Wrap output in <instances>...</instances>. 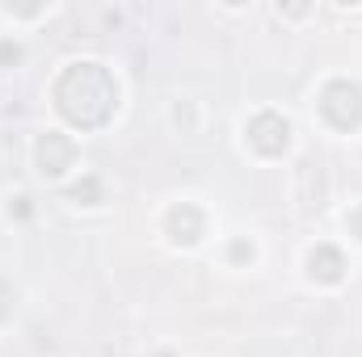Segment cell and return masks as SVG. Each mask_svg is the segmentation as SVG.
<instances>
[{
  "mask_svg": "<svg viewBox=\"0 0 362 357\" xmlns=\"http://www.w3.org/2000/svg\"><path fill=\"white\" fill-rule=\"evenodd\" d=\"M55 109L81 126V131H97L114 118V105H118V85L114 76L101 68V63H68L55 80Z\"/></svg>",
  "mask_w": 362,
  "mask_h": 357,
  "instance_id": "obj_1",
  "label": "cell"
},
{
  "mask_svg": "<svg viewBox=\"0 0 362 357\" xmlns=\"http://www.w3.org/2000/svg\"><path fill=\"white\" fill-rule=\"evenodd\" d=\"M320 114H325V122L337 126V131L362 126V89L354 80H333L329 89L320 92Z\"/></svg>",
  "mask_w": 362,
  "mask_h": 357,
  "instance_id": "obj_2",
  "label": "cell"
},
{
  "mask_svg": "<svg viewBox=\"0 0 362 357\" xmlns=\"http://www.w3.org/2000/svg\"><path fill=\"white\" fill-rule=\"evenodd\" d=\"M249 143L262 152V156H282L286 152V143H291V122L282 118V114H257L253 122H249Z\"/></svg>",
  "mask_w": 362,
  "mask_h": 357,
  "instance_id": "obj_3",
  "label": "cell"
},
{
  "mask_svg": "<svg viewBox=\"0 0 362 357\" xmlns=\"http://www.w3.org/2000/svg\"><path fill=\"white\" fill-rule=\"evenodd\" d=\"M72 160H76V143H72L68 135L47 131V135L38 139V169H42L47 177H64V173L72 169Z\"/></svg>",
  "mask_w": 362,
  "mask_h": 357,
  "instance_id": "obj_4",
  "label": "cell"
},
{
  "mask_svg": "<svg viewBox=\"0 0 362 357\" xmlns=\"http://www.w3.org/2000/svg\"><path fill=\"white\" fill-rule=\"evenodd\" d=\"M169 236H173V244H198L202 240V231H206V219H202V210L198 206H189V202H181V206H173L169 210Z\"/></svg>",
  "mask_w": 362,
  "mask_h": 357,
  "instance_id": "obj_5",
  "label": "cell"
},
{
  "mask_svg": "<svg viewBox=\"0 0 362 357\" xmlns=\"http://www.w3.org/2000/svg\"><path fill=\"white\" fill-rule=\"evenodd\" d=\"M308 269H312V277L316 282H341V273H346V257L333 248V244H320V248H312V257H308Z\"/></svg>",
  "mask_w": 362,
  "mask_h": 357,
  "instance_id": "obj_6",
  "label": "cell"
},
{
  "mask_svg": "<svg viewBox=\"0 0 362 357\" xmlns=\"http://www.w3.org/2000/svg\"><path fill=\"white\" fill-rule=\"evenodd\" d=\"M72 202H85V206L101 202V181H97V177H85L81 185H72Z\"/></svg>",
  "mask_w": 362,
  "mask_h": 357,
  "instance_id": "obj_7",
  "label": "cell"
},
{
  "mask_svg": "<svg viewBox=\"0 0 362 357\" xmlns=\"http://www.w3.org/2000/svg\"><path fill=\"white\" fill-rule=\"evenodd\" d=\"M21 59V47L17 42H0V68H8V63H17Z\"/></svg>",
  "mask_w": 362,
  "mask_h": 357,
  "instance_id": "obj_8",
  "label": "cell"
},
{
  "mask_svg": "<svg viewBox=\"0 0 362 357\" xmlns=\"http://www.w3.org/2000/svg\"><path fill=\"white\" fill-rule=\"evenodd\" d=\"M232 257H236V261H253V244L236 240V244H232Z\"/></svg>",
  "mask_w": 362,
  "mask_h": 357,
  "instance_id": "obj_9",
  "label": "cell"
},
{
  "mask_svg": "<svg viewBox=\"0 0 362 357\" xmlns=\"http://www.w3.org/2000/svg\"><path fill=\"white\" fill-rule=\"evenodd\" d=\"M8 303H13V290H8V286H4V282H0V320H4V315H8Z\"/></svg>",
  "mask_w": 362,
  "mask_h": 357,
  "instance_id": "obj_10",
  "label": "cell"
},
{
  "mask_svg": "<svg viewBox=\"0 0 362 357\" xmlns=\"http://www.w3.org/2000/svg\"><path fill=\"white\" fill-rule=\"evenodd\" d=\"M350 231H354V236L362 240V206L354 210V214H350Z\"/></svg>",
  "mask_w": 362,
  "mask_h": 357,
  "instance_id": "obj_11",
  "label": "cell"
},
{
  "mask_svg": "<svg viewBox=\"0 0 362 357\" xmlns=\"http://www.w3.org/2000/svg\"><path fill=\"white\" fill-rule=\"evenodd\" d=\"M160 357H169V353H160Z\"/></svg>",
  "mask_w": 362,
  "mask_h": 357,
  "instance_id": "obj_12",
  "label": "cell"
}]
</instances>
